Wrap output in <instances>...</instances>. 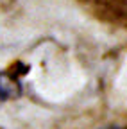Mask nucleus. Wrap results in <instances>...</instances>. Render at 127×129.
Returning <instances> with one entry per match:
<instances>
[{
    "mask_svg": "<svg viewBox=\"0 0 127 129\" xmlns=\"http://www.w3.org/2000/svg\"><path fill=\"white\" fill-rule=\"evenodd\" d=\"M106 129H118V127H106Z\"/></svg>",
    "mask_w": 127,
    "mask_h": 129,
    "instance_id": "nucleus-1",
    "label": "nucleus"
}]
</instances>
